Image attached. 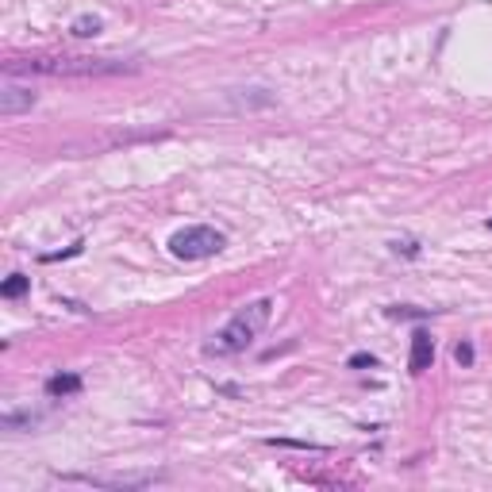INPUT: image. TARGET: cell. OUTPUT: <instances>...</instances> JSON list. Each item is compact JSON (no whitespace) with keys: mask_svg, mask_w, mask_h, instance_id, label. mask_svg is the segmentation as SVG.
Wrapping results in <instances>:
<instances>
[{"mask_svg":"<svg viewBox=\"0 0 492 492\" xmlns=\"http://www.w3.org/2000/svg\"><path fill=\"white\" fill-rule=\"evenodd\" d=\"M488 231H492V220H488Z\"/></svg>","mask_w":492,"mask_h":492,"instance_id":"cell-16","label":"cell"},{"mask_svg":"<svg viewBox=\"0 0 492 492\" xmlns=\"http://www.w3.org/2000/svg\"><path fill=\"white\" fill-rule=\"evenodd\" d=\"M62 481H81V485H97V488H143L154 485V473H135V477H62Z\"/></svg>","mask_w":492,"mask_h":492,"instance_id":"cell-6","label":"cell"},{"mask_svg":"<svg viewBox=\"0 0 492 492\" xmlns=\"http://www.w3.org/2000/svg\"><path fill=\"white\" fill-rule=\"evenodd\" d=\"M100 20L97 16H77V20H73V27H70V35H77V39H92V35H100Z\"/></svg>","mask_w":492,"mask_h":492,"instance_id":"cell-9","label":"cell"},{"mask_svg":"<svg viewBox=\"0 0 492 492\" xmlns=\"http://www.w3.org/2000/svg\"><path fill=\"white\" fill-rule=\"evenodd\" d=\"M400 250L404 254H419V250H415V242H396V254H400Z\"/></svg>","mask_w":492,"mask_h":492,"instance_id":"cell-15","label":"cell"},{"mask_svg":"<svg viewBox=\"0 0 492 492\" xmlns=\"http://www.w3.org/2000/svg\"><path fill=\"white\" fill-rule=\"evenodd\" d=\"M46 392L58 400V396H73V392H81V377L77 373H54L50 381H46Z\"/></svg>","mask_w":492,"mask_h":492,"instance_id":"cell-7","label":"cell"},{"mask_svg":"<svg viewBox=\"0 0 492 492\" xmlns=\"http://www.w3.org/2000/svg\"><path fill=\"white\" fill-rule=\"evenodd\" d=\"M39 92L31 89V81H20V73H4L0 81V116H20V112H31Z\"/></svg>","mask_w":492,"mask_h":492,"instance_id":"cell-4","label":"cell"},{"mask_svg":"<svg viewBox=\"0 0 492 492\" xmlns=\"http://www.w3.org/2000/svg\"><path fill=\"white\" fill-rule=\"evenodd\" d=\"M434 362V338L427 331H415L412 335V350H408V369L412 373H427Z\"/></svg>","mask_w":492,"mask_h":492,"instance_id":"cell-5","label":"cell"},{"mask_svg":"<svg viewBox=\"0 0 492 492\" xmlns=\"http://www.w3.org/2000/svg\"><path fill=\"white\" fill-rule=\"evenodd\" d=\"M389 316L392 319H423L427 311H419V308H389Z\"/></svg>","mask_w":492,"mask_h":492,"instance_id":"cell-12","label":"cell"},{"mask_svg":"<svg viewBox=\"0 0 492 492\" xmlns=\"http://www.w3.org/2000/svg\"><path fill=\"white\" fill-rule=\"evenodd\" d=\"M81 246H85V242H73V246H65V250H58V254H43V262H62V258H73V254H81Z\"/></svg>","mask_w":492,"mask_h":492,"instance_id":"cell-11","label":"cell"},{"mask_svg":"<svg viewBox=\"0 0 492 492\" xmlns=\"http://www.w3.org/2000/svg\"><path fill=\"white\" fill-rule=\"evenodd\" d=\"M373 365H377L373 354H354L350 358V369H373Z\"/></svg>","mask_w":492,"mask_h":492,"instance_id":"cell-14","label":"cell"},{"mask_svg":"<svg viewBox=\"0 0 492 492\" xmlns=\"http://www.w3.org/2000/svg\"><path fill=\"white\" fill-rule=\"evenodd\" d=\"M31 289V277H23V273H12V277L0 285V296H8V300H16V296H23V292Z\"/></svg>","mask_w":492,"mask_h":492,"instance_id":"cell-10","label":"cell"},{"mask_svg":"<svg viewBox=\"0 0 492 492\" xmlns=\"http://www.w3.org/2000/svg\"><path fill=\"white\" fill-rule=\"evenodd\" d=\"M139 62L127 58H92V54H35V58H8L4 73H46V77H116L135 73Z\"/></svg>","mask_w":492,"mask_h":492,"instance_id":"cell-1","label":"cell"},{"mask_svg":"<svg viewBox=\"0 0 492 492\" xmlns=\"http://www.w3.org/2000/svg\"><path fill=\"white\" fill-rule=\"evenodd\" d=\"M454 358H458V365H469L473 362V346L469 343H458V346H454Z\"/></svg>","mask_w":492,"mask_h":492,"instance_id":"cell-13","label":"cell"},{"mask_svg":"<svg viewBox=\"0 0 492 492\" xmlns=\"http://www.w3.org/2000/svg\"><path fill=\"white\" fill-rule=\"evenodd\" d=\"M269 316H273V300H254V304H246V308L235 311V316L223 323V331H215V335H212V343H208L204 350H208V354H215V358L242 354V350L250 346L262 331H266Z\"/></svg>","mask_w":492,"mask_h":492,"instance_id":"cell-2","label":"cell"},{"mask_svg":"<svg viewBox=\"0 0 492 492\" xmlns=\"http://www.w3.org/2000/svg\"><path fill=\"white\" fill-rule=\"evenodd\" d=\"M227 246L223 231H215V227H185V231H177L173 239H169V254L181 262H200V258H212V254H220Z\"/></svg>","mask_w":492,"mask_h":492,"instance_id":"cell-3","label":"cell"},{"mask_svg":"<svg viewBox=\"0 0 492 492\" xmlns=\"http://www.w3.org/2000/svg\"><path fill=\"white\" fill-rule=\"evenodd\" d=\"M35 423H39V415H31V412H20V415L8 412L4 419H0V427H4V431H31Z\"/></svg>","mask_w":492,"mask_h":492,"instance_id":"cell-8","label":"cell"}]
</instances>
